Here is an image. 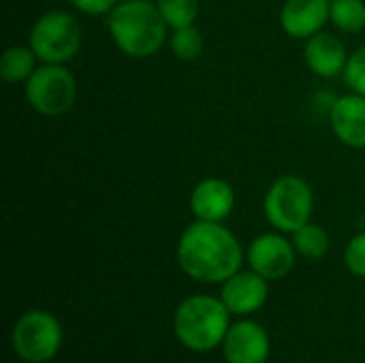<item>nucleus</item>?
<instances>
[{"label":"nucleus","mask_w":365,"mask_h":363,"mask_svg":"<svg viewBox=\"0 0 365 363\" xmlns=\"http://www.w3.org/2000/svg\"><path fill=\"white\" fill-rule=\"evenodd\" d=\"M329 4L331 0H284L280 9V26L284 34L297 41H308L323 32L329 21Z\"/></svg>","instance_id":"ddd939ff"},{"label":"nucleus","mask_w":365,"mask_h":363,"mask_svg":"<svg viewBox=\"0 0 365 363\" xmlns=\"http://www.w3.org/2000/svg\"><path fill=\"white\" fill-rule=\"evenodd\" d=\"M11 347L21 362H51L62 347V325L51 312L30 310L13 325Z\"/></svg>","instance_id":"0eeeda50"},{"label":"nucleus","mask_w":365,"mask_h":363,"mask_svg":"<svg viewBox=\"0 0 365 363\" xmlns=\"http://www.w3.org/2000/svg\"><path fill=\"white\" fill-rule=\"evenodd\" d=\"M344 263H346V270L353 276L365 278V231L357 233L355 237H351V242L346 244Z\"/></svg>","instance_id":"412c9836"},{"label":"nucleus","mask_w":365,"mask_h":363,"mask_svg":"<svg viewBox=\"0 0 365 363\" xmlns=\"http://www.w3.org/2000/svg\"><path fill=\"white\" fill-rule=\"evenodd\" d=\"M36 53L30 45H11L0 58V77L6 83H26L36 71Z\"/></svg>","instance_id":"2eb2a0df"},{"label":"nucleus","mask_w":365,"mask_h":363,"mask_svg":"<svg viewBox=\"0 0 365 363\" xmlns=\"http://www.w3.org/2000/svg\"><path fill=\"white\" fill-rule=\"evenodd\" d=\"M293 235V246L297 250V255H302L304 259L310 261H319L329 252V235L321 225H314L312 220L308 225H304L302 229H297Z\"/></svg>","instance_id":"f3484780"},{"label":"nucleus","mask_w":365,"mask_h":363,"mask_svg":"<svg viewBox=\"0 0 365 363\" xmlns=\"http://www.w3.org/2000/svg\"><path fill=\"white\" fill-rule=\"evenodd\" d=\"M269 336L255 321H240L229 327L222 342L227 363H265L269 357Z\"/></svg>","instance_id":"9d476101"},{"label":"nucleus","mask_w":365,"mask_h":363,"mask_svg":"<svg viewBox=\"0 0 365 363\" xmlns=\"http://www.w3.org/2000/svg\"><path fill=\"white\" fill-rule=\"evenodd\" d=\"M28 105L45 116L60 118L68 113L77 98V79L64 64H41L26 81Z\"/></svg>","instance_id":"423d86ee"},{"label":"nucleus","mask_w":365,"mask_h":363,"mask_svg":"<svg viewBox=\"0 0 365 363\" xmlns=\"http://www.w3.org/2000/svg\"><path fill=\"white\" fill-rule=\"evenodd\" d=\"M297 250L282 233H263L255 237L246 250V261L252 272L265 280H280L295 267Z\"/></svg>","instance_id":"6e6552de"},{"label":"nucleus","mask_w":365,"mask_h":363,"mask_svg":"<svg viewBox=\"0 0 365 363\" xmlns=\"http://www.w3.org/2000/svg\"><path fill=\"white\" fill-rule=\"evenodd\" d=\"M267 223L280 233H295L310 223L314 212L312 186L299 175H282L274 180L263 199Z\"/></svg>","instance_id":"20e7f679"},{"label":"nucleus","mask_w":365,"mask_h":363,"mask_svg":"<svg viewBox=\"0 0 365 363\" xmlns=\"http://www.w3.org/2000/svg\"><path fill=\"white\" fill-rule=\"evenodd\" d=\"M188 203L197 220L225 223L235 210V190L222 178H203L190 190Z\"/></svg>","instance_id":"1a4fd4ad"},{"label":"nucleus","mask_w":365,"mask_h":363,"mask_svg":"<svg viewBox=\"0 0 365 363\" xmlns=\"http://www.w3.org/2000/svg\"><path fill=\"white\" fill-rule=\"evenodd\" d=\"M178 263L197 282L222 285L242 270L244 248L222 223L195 220L178 240Z\"/></svg>","instance_id":"f257e3e1"},{"label":"nucleus","mask_w":365,"mask_h":363,"mask_svg":"<svg viewBox=\"0 0 365 363\" xmlns=\"http://www.w3.org/2000/svg\"><path fill=\"white\" fill-rule=\"evenodd\" d=\"M107 28L113 45L135 60L156 56L169 36V26L152 0L118 2L107 17Z\"/></svg>","instance_id":"f03ea898"},{"label":"nucleus","mask_w":365,"mask_h":363,"mask_svg":"<svg viewBox=\"0 0 365 363\" xmlns=\"http://www.w3.org/2000/svg\"><path fill=\"white\" fill-rule=\"evenodd\" d=\"M156 6L171 30L192 26L201 13V0H156Z\"/></svg>","instance_id":"6ab92c4d"},{"label":"nucleus","mask_w":365,"mask_h":363,"mask_svg":"<svg viewBox=\"0 0 365 363\" xmlns=\"http://www.w3.org/2000/svg\"><path fill=\"white\" fill-rule=\"evenodd\" d=\"M267 282L269 280H265L252 270L248 272L240 270L237 274H233L231 278L222 282L220 300L225 302L231 315H240V317L252 315L261 310L263 304L267 302V295H269Z\"/></svg>","instance_id":"9b49d317"},{"label":"nucleus","mask_w":365,"mask_h":363,"mask_svg":"<svg viewBox=\"0 0 365 363\" xmlns=\"http://www.w3.org/2000/svg\"><path fill=\"white\" fill-rule=\"evenodd\" d=\"M349 51L346 45L342 43L340 36L331 32H319L310 36L304 45V60L308 68L323 79H334L344 73L346 62H349Z\"/></svg>","instance_id":"4468645a"},{"label":"nucleus","mask_w":365,"mask_h":363,"mask_svg":"<svg viewBox=\"0 0 365 363\" xmlns=\"http://www.w3.org/2000/svg\"><path fill=\"white\" fill-rule=\"evenodd\" d=\"M329 126L336 139L353 150H365V96L344 94L329 107Z\"/></svg>","instance_id":"f8f14e48"},{"label":"nucleus","mask_w":365,"mask_h":363,"mask_svg":"<svg viewBox=\"0 0 365 363\" xmlns=\"http://www.w3.org/2000/svg\"><path fill=\"white\" fill-rule=\"evenodd\" d=\"M329 21L336 30L344 34H357L365 28V2L364 0H331L329 4Z\"/></svg>","instance_id":"dca6fc26"},{"label":"nucleus","mask_w":365,"mask_h":363,"mask_svg":"<svg viewBox=\"0 0 365 363\" xmlns=\"http://www.w3.org/2000/svg\"><path fill=\"white\" fill-rule=\"evenodd\" d=\"M169 47H171V53L178 58V60H184V62H192L197 60L203 49H205V41H203V34L201 30L192 24V26H184V28H175L169 36Z\"/></svg>","instance_id":"a211bd4d"},{"label":"nucleus","mask_w":365,"mask_h":363,"mask_svg":"<svg viewBox=\"0 0 365 363\" xmlns=\"http://www.w3.org/2000/svg\"><path fill=\"white\" fill-rule=\"evenodd\" d=\"M342 77H344V83L351 88V92L365 96V43L349 56Z\"/></svg>","instance_id":"aec40b11"},{"label":"nucleus","mask_w":365,"mask_h":363,"mask_svg":"<svg viewBox=\"0 0 365 363\" xmlns=\"http://www.w3.org/2000/svg\"><path fill=\"white\" fill-rule=\"evenodd\" d=\"M28 45L43 64H66L81 49V26L68 11H47L32 24Z\"/></svg>","instance_id":"39448f33"},{"label":"nucleus","mask_w":365,"mask_h":363,"mask_svg":"<svg viewBox=\"0 0 365 363\" xmlns=\"http://www.w3.org/2000/svg\"><path fill=\"white\" fill-rule=\"evenodd\" d=\"M231 327V312L220 297L192 295L184 300L173 317L178 340L195 353L218 349Z\"/></svg>","instance_id":"7ed1b4c3"},{"label":"nucleus","mask_w":365,"mask_h":363,"mask_svg":"<svg viewBox=\"0 0 365 363\" xmlns=\"http://www.w3.org/2000/svg\"><path fill=\"white\" fill-rule=\"evenodd\" d=\"M79 13L83 15H92V17H98V15H109L118 0H68Z\"/></svg>","instance_id":"4be33fe9"}]
</instances>
